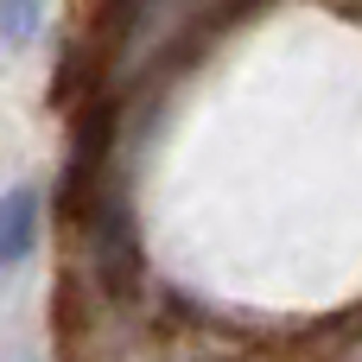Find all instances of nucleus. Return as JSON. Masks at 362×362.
<instances>
[{
    "instance_id": "1",
    "label": "nucleus",
    "mask_w": 362,
    "mask_h": 362,
    "mask_svg": "<svg viewBox=\"0 0 362 362\" xmlns=\"http://www.w3.org/2000/svg\"><path fill=\"white\" fill-rule=\"evenodd\" d=\"M38 216H45L38 185L0 191V274L19 267V261H32V248H38Z\"/></svg>"
},
{
    "instance_id": "2",
    "label": "nucleus",
    "mask_w": 362,
    "mask_h": 362,
    "mask_svg": "<svg viewBox=\"0 0 362 362\" xmlns=\"http://www.w3.org/2000/svg\"><path fill=\"white\" fill-rule=\"evenodd\" d=\"M38 0H0V45H32L38 38Z\"/></svg>"
}]
</instances>
